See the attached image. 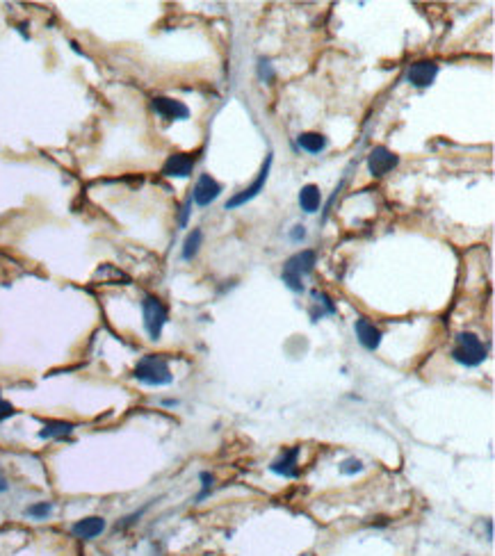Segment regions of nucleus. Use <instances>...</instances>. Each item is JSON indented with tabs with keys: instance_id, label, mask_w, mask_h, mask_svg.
I'll list each match as a JSON object with an SVG mask.
<instances>
[{
	"instance_id": "f257e3e1",
	"label": "nucleus",
	"mask_w": 495,
	"mask_h": 556,
	"mask_svg": "<svg viewBox=\"0 0 495 556\" xmlns=\"http://www.w3.org/2000/svg\"><path fill=\"white\" fill-rule=\"evenodd\" d=\"M317 265V253L310 249H303V251H297L295 256H290L283 265V271H281V278H283V283L288 289H292V292H303V278L308 276V274H313Z\"/></svg>"
},
{
	"instance_id": "f03ea898",
	"label": "nucleus",
	"mask_w": 495,
	"mask_h": 556,
	"mask_svg": "<svg viewBox=\"0 0 495 556\" xmlns=\"http://www.w3.org/2000/svg\"><path fill=\"white\" fill-rule=\"evenodd\" d=\"M133 376L140 381V383L151 385V387L169 385L171 381H174V374H171V370H169V363H167V358H162L160 354L144 356L142 361L135 365Z\"/></svg>"
},
{
	"instance_id": "7ed1b4c3",
	"label": "nucleus",
	"mask_w": 495,
	"mask_h": 556,
	"mask_svg": "<svg viewBox=\"0 0 495 556\" xmlns=\"http://www.w3.org/2000/svg\"><path fill=\"white\" fill-rule=\"evenodd\" d=\"M486 356H489V347H486V342L479 335L468 331L456 335L452 358L459 365H463V367H479L486 361Z\"/></svg>"
},
{
	"instance_id": "20e7f679",
	"label": "nucleus",
	"mask_w": 495,
	"mask_h": 556,
	"mask_svg": "<svg viewBox=\"0 0 495 556\" xmlns=\"http://www.w3.org/2000/svg\"><path fill=\"white\" fill-rule=\"evenodd\" d=\"M142 317H144V329H147L151 340H160L162 335V329L169 319V310L162 301L153 294H147L142 301Z\"/></svg>"
},
{
	"instance_id": "39448f33",
	"label": "nucleus",
	"mask_w": 495,
	"mask_h": 556,
	"mask_svg": "<svg viewBox=\"0 0 495 556\" xmlns=\"http://www.w3.org/2000/svg\"><path fill=\"white\" fill-rule=\"evenodd\" d=\"M272 162H274V157H272V153H268V157H265V162H263V166H261V173H258V178H256L254 182H251L249 187L242 189L240 194L231 196V199L226 201V210H235V208H240V205H245V203H249V201H254L256 196L263 192L265 185H268L270 171H272Z\"/></svg>"
},
{
	"instance_id": "423d86ee",
	"label": "nucleus",
	"mask_w": 495,
	"mask_h": 556,
	"mask_svg": "<svg viewBox=\"0 0 495 556\" xmlns=\"http://www.w3.org/2000/svg\"><path fill=\"white\" fill-rule=\"evenodd\" d=\"M219 196H222V185L210 176V173H201L199 178H196V185L192 189V203H196L199 208H205V205L215 203Z\"/></svg>"
},
{
	"instance_id": "0eeeda50",
	"label": "nucleus",
	"mask_w": 495,
	"mask_h": 556,
	"mask_svg": "<svg viewBox=\"0 0 495 556\" xmlns=\"http://www.w3.org/2000/svg\"><path fill=\"white\" fill-rule=\"evenodd\" d=\"M398 164H400V157L386 146H375L368 155V171H370V176H375V178L386 176V173L393 171Z\"/></svg>"
},
{
	"instance_id": "6e6552de",
	"label": "nucleus",
	"mask_w": 495,
	"mask_h": 556,
	"mask_svg": "<svg viewBox=\"0 0 495 556\" xmlns=\"http://www.w3.org/2000/svg\"><path fill=\"white\" fill-rule=\"evenodd\" d=\"M436 75H438V64L422 59V62H415V64L409 66L407 80H409V85H413L418 89H424V87H431L433 85Z\"/></svg>"
},
{
	"instance_id": "1a4fd4ad",
	"label": "nucleus",
	"mask_w": 495,
	"mask_h": 556,
	"mask_svg": "<svg viewBox=\"0 0 495 556\" xmlns=\"http://www.w3.org/2000/svg\"><path fill=\"white\" fill-rule=\"evenodd\" d=\"M354 331H356V338H359V342H361V347H363V349H368V352H377V349L382 347L384 333L379 331L377 326H375V322H370L368 317L356 319Z\"/></svg>"
},
{
	"instance_id": "9d476101",
	"label": "nucleus",
	"mask_w": 495,
	"mask_h": 556,
	"mask_svg": "<svg viewBox=\"0 0 495 556\" xmlns=\"http://www.w3.org/2000/svg\"><path fill=\"white\" fill-rule=\"evenodd\" d=\"M153 110L167 121H185L189 117V108L185 103L176 101V98H167V96L153 98Z\"/></svg>"
},
{
	"instance_id": "9b49d317",
	"label": "nucleus",
	"mask_w": 495,
	"mask_h": 556,
	"mask_svg": "<svg viewBox=\"0 0 495 556\" xmlns=\"http://www.w3.org/2000/svg\"><path fill=\"white\" fill-rule=\"evenodd\" d=\"M194 171V157L187 153H174L162 164V173L169 178H187Z\"/></svg>"
},
{
	"instance_id": "f8f14e48",
	"label": "nucleus",
	"mask_w": 495,
	"mask_h": 556,
	"mask_svg": "<svg viewBox=\"0 0 495 556\" xmlns=\"http://www.w3.org/2000/svg\"><path fill=\"white\" fill-rule=\"evenodd\" d=\"M297 459H299V447H290L272 463L270 470L274 472V474H279L283 479H297V477H299V466H297Z\"/></svg>"
},
{
	"instance_id": "ddd939ff",
	"label": "nucleus",
	"mask_w": 495,
	"mask_h": 556,
	"mask_svg": "<svg viewBox=\"0 0 495 556\" xmlns=\"http://www.w3.org/2000/svg\"><path fill=\"white\" fill-rule=\"evenodd\" d=\"M308 312H310V319H313V322H319V319L326 317V315H336L338 308L329 294L322 292V289H313V292H310V310Z\"/></svg>"
},
{
	"instance_id": "4468645a",
	"label": "nucleus",
	"mask_w": 495,
	"mask_h": 556,
	"mask_svg": "<svg viewBox=\"0 0 495 556\" xmlns=\"http://www.w3.org/2000/svg\"><path fill=\"white\" fill-rule=\"evenodd\" d=\"M105 531V520L98 515H89V517H82L71 527V534L80 540H91L96 536H101Z\"/></svg>"
},
{
	"instance_id": "2eb2a0df",
	"label": "nucleus",
	"mask_w": 495,
	"mask_h": 556,
	"mask_svg": "<svg viewBox=\"0 0 495 556\" xmlns=\"http://www.w3.org/2000/svg\"><path fill=\"white\" fill-rule=\"evenodd\" d=\"M297 201H299V208L303 212H308V215H313V212L319 210V203H322V192H319V187L313 185V182H308V185H303L299 189V196H297Z\"/></svg>"
},
{
	"instance_id": "dca6fc26",
	"label": "nucleus",
	"mask_w": 495,
	"mask_h": 556,
	"mask_svg": "<svg viewBox=\"0 0 495 556\" xmlns=\"http://www.w3.org/2000/svg\"><path fill=\"white\" fill-rule=\"evenodd\" d=\"M297 144H299V148L306 151V153L319 155L329 146V140H326L322 133H301V135H297Z\"/></svg>"
},
{
	"instance_id": "f3484780",
	"label": "nucleus",
	"mask_w": 495,
	"mask_h": 556,
	"mask_svg": "<svg viewBox=\"0 0 495 556\" xmlns=\"http://www.w3.org/2000/svg\"><path fill=\"white\" fill-rule=\"evenodd\" d=\"M75 429V424L71 422H64V420H50L44 424V429L39 431V438L41 440H53V438H66L71 436Z\"/></svg>"
},
{
	"instance_id": "a211bd4d",
	"label": "nucleus",
	"mask_w": 495,
	"mask_h": 556,
	"mask_svg": "<svg viewBox=\"0 0 495 556\" xmlns=\"http://www.w3.org/2000/svg\"><path fill=\"white\" fill-rule=\"evenodd\" d=\"M203 245V231L201 228H192V233H187L185 242H183V251H180V258L183 260H192L199 253V249Z\"/></svg>"
},
{
	"instance_id": "6ab92c4d",
	"label": "nucleus",
	"mask_w": 495,
	"mask_h": 556,
	"mask_svg": "<svg viewBox=\"0 0 495 556\" xmlns=\"http://www.w3.org/2000/svg\"><path fill=\"white\" fill-rule=\"evenodd\" d=\"M53 513V504L50 501H37V504H30L26 508V515L32 517V520H46Z\"/></svg>"
},
{
	"instance_id": "aec40b11",
	"label": "nucleus",
	"mask_w": 495,
	"mask_h": 556,
	"mask_svg": "<svg viewBox=\"0 0 495 556\" xmlns=\"http://www.w3.org/2000/svg\"><path fill=\"white\" fill-rule=\"evenodd\" d=\"M363 461L361 459H345L340 463V474H345V477H354V474H359V472H363Z\"/></svg>"
},
{
	"instance_id": "412c9836",
	"label": "nucleus",
	"mask_w": 495,
	"mask_h": 556,
	"mask_svg": "<svg viewBox=\"0 0 495 556\" xmlns=\"http://www.w3.org/2000/svg\"><path fill=\"white\" fill-rule=\"evenodd\" d=\"M258 78H261L263 82H272L274 78H277V73H274L270 59H265V57L258 59Z\"/></svg>"
},
{
	"instance_id": "4be33fe9",
	"label": "nucleus",
	"mask_w": 495,
	"mask_h": 556,
	"mask_svg": "<svg viewBox=\"0 0 495 556\" xmlns=\"http://www.w3.org/2000/svg\"><path fill=\"white\" fill-rule=\"evenodd\" d=\"M199 481H201V492L196 495V499H205L210 495V490H212V483H215V477L210 474V472H201L199 474Z\"/></svg>"
},
{
	"instance_id": "5701e85b",
	"label": "nucleus",
	"mask_w": 495,
	"mask_h": 556,
	"mask_svg": "<svg viewBox=\"0 0 495 556\" xmlns=\"http://www.w3.org/2000/svg\"><path fill=\"white\" fill-rule=\"evenodd\" d=\"M14 415H17V408H14L10 401L0 399V422L10 420V417H14Z\"/></svg>"
},
{
	"instance_id": "b1692460",
	"label": "nucleus",
	"mask_w": 495,
	"mask_h": 556,
	"mask_svg": "<svg viewBox=\"0 0 495 556\" xmlns=\"http://www.w3.org/2000/svg\"><path fill=\"white\" fill-rule=\"evenodd\" d=\"M189 212H192V199H187V201H185V205H183V212H180V219H178V224H180L183 228L187 226Z\"/></svg>"
},
{
	"instance_id": "393cba45",
	"label": "nucleus",
	"mask_w": 495,
	"mask_h": 556,
	"mask_svg": "<svg viewBox=\"0 0 495 556\" xmlns=\"http://www.w3.org/2000/svg\"><path fill=\"white\" fill-rule=\"evenodd\" d=\"M290 238H292L295 242L303 240V238H306V228H303V226H295V231L290 233Z\"/></svg>"
},
{
	"instance_id": "a878e982",
	"label": "nucleus",
	"mask_w": 495,
	"mask_h": 556,
	"mask_svg": "<svg viewBox=\"0 0 495 556\" xmlns=\"http://www.w3.org/2000/svg\"><path fill=\"white\" fill-rule=\"evenodd\" d=\"M7 488H10V483H7V479L3 474V470H0V492H5Z\"/></svg>"
},
{
	"instance_id": "bb28decb",
	"label": "nucleus",
	"mask_w": 495,
	"mask_h": 556,
	"mask_svg": "<svg viewBox=\"0 0 495 556\" xmlns=\"http://www.w3.org/2000/svg\"><path fill=\"white\" fill-rule=\"evenodd\" d=\"M0 399H3V397H0Z\"/></svg>"
}]
</instances>
